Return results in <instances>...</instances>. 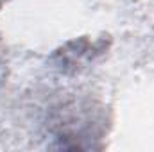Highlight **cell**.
<instances>
[{"label":"cell","mask_w":154,"mask_h":152,"mask_svg":"<svg viewBox=\"0 0 154 152\" xmlns=\"http://www.w3.org/2000/svg\"><path fill=\"white\" fill-rule=\"evenodd\" d=\"M2 2H4V0H0V4H2Z\"/></svg>","instance_id":"2"},{"label":"cell","mask_w":154,"mask_h":152,"mask_svg":"<svg viewBox=\"0 0 154 152\" xmlns=\"http://www.w3.org/2000/svg\"><path fill=\"white\" fill-rule=\"evenodd\" d=\"M109 47V39L106 38H77L63 45L54 52L52 61L63 74H75L84 65L93 63L100 57Z\"/></svg>","instance_id":"1"}]
</instances>
